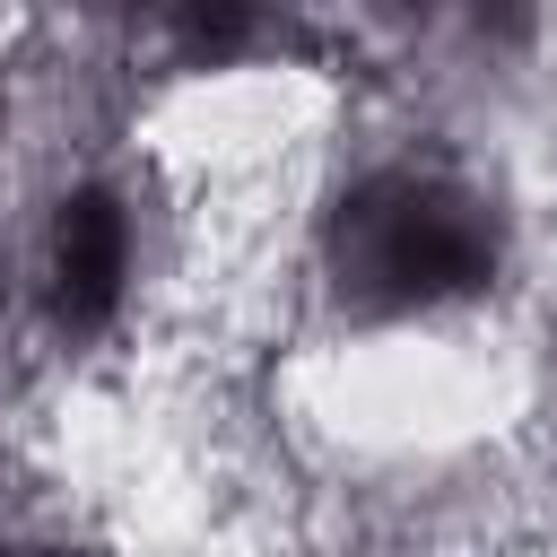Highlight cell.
<instances>
[{
    "instance_id": "6da1fadb",
    "label": "cell",
    "mask_w": 557,
    "mask_h": 557,
    "mask_svg": "<svg viewBox=\"0 0 557 557\" xmlns=\"http://www.w3.org/2000/svg\"><path fill=\"white\" fill-rule=\"evenodd\" d=\"M522 261L513 191L435 131L366 139L331 165L305 235L313 296L339 331H409L496 305Z\"/></svg>"
},
{
    "instance_id": "7a4b0ae2",
    "label": "cell",
    "mask_w": 557,
    "mask_h": 557,
    "mask_svg": "<svg viewBox=\"0 0 557 557\" xmlns=\"http://www.w3.org/2000/svg\"><path fill=\"white\" fill-rule=\"evenodd\" d=\"M157 244H165V218L139 165H113V157L61 165L35 191L17 235V322L52 357H87L122 339V322L157 278Z\"/></svg>"
},
{
    "instance_id": "3957f363",
    "label": "cell",
    "mask_w": 557,
    "mask_h": 557,
    "mask_svg": "<svg viewBox=\"0 0 557 557\" xmlns=\"http://www.w3.org/2000/svg\"><path fill=\"white\" fill-rule=\"evenodd\" d=\"M0 557H96V548H78L61 531H0Z\"/></svg>"
},
{
    "instance_id": "277c9868",
    "label": "cell",
    "mask_w": 557,
    "mask_h": 557,
    "mask_svg": "<svg viewBox=\"0 0 557 557\" xmlns=\"http://www.w3.org/2000/svg\"><path fill=\"white\" fill-rule=\"evenodd\" d=\"M0 148H9V87H0Z\"/></svg>"
},
{
    "instance_id": "5b68a950",
    "label": "cell",
    "mask_w": 557,
    "mask_h": 557,
    "mask_svg": "<svg viewBox=\"0 0 557 557\" xmlns=\"http://www.w3.org/2000/svg\"><path fill=\"white\" fill-rule=\"evenodd\" d=\"M0 418H9V357H0Z\"/></svg>"
}]
</instances>
